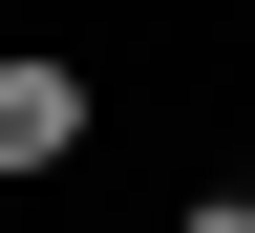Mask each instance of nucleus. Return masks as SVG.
I'll use <instances>...</instances> for the list:
<instances>
[{"instance_id":"f257e3e1","label":"nucleus","mask_w":255,"mask_h":233,"mask_svg":"<svg viewBox=\"0 0 255 233\" xmlns=\"http://www.w3.org/2000/svg\"><path fill=\"white\" fill-rule=\"evenodd\" d=\"M64 149H85V64L0 43V191H21V170H64Z\"/></svg>"},{"instance_id":"f03ea898","label":"nucleus","mask_w":255,"mask_h":233,"mask_svg":"<svg viewBox=\"0 0 255 233\" xmlns=\"http://www.w3.org/2000/svg\"><path fill=\"white\" fill-rule=\"evenodd\" d=\"M170 233H255V191H191V212H170Z\"/></svg>"}]
</instances>
